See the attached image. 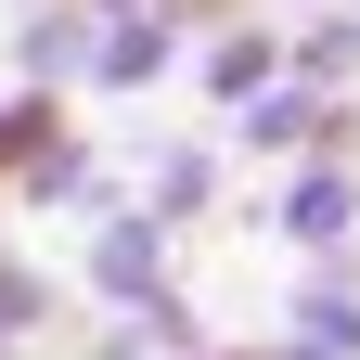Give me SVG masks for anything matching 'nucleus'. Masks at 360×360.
<instances>
[{
    "label": "nucleus",
    "instance_id": "nucleus-8",
    "mask_svg": "<svg viewBox=\"0 0 360 360\" xmlns=\"http://www.w3.org/2000/svg\"><path fill=\"white\" fill-rule=\"evenodd\" d=\"M90 13H129V0H90Z\"/></svg>",
    "mask_w": 360,
    "mask_h": 360
},
{
    "label": "nucleus",
    "instance_id": "nucleus-2",
    "mask_svg": "<svg viewBox=\"0 0 360 360\" xmlns=\"http://www.w3.org/2000/svg\"><path fill=\"white\" fill-rule=\"evenodd\" d=\"M283 232H296V245H335V232H347V180H335V167H309L296 193H283Z\"/></svg>",
    "mask_w": 360,
    "mask_h": 360
},
{
    "label": "nucleus",
    "instance_id": "nucleus-5",
    "mask_svg": "<svg viewBox=\"0 0 360 360\" xmlns=\"http://www.w3.org/2000/svg\"><path fill=\"white\" fill-rule=\"evenodd\" d=\"M206 206V155H167V180H155V219H193Z\"/></svg>",
    "mask_w": 360,
    "mask_h": 360
},
{
    "label": "nucleus",
    "instance_id": "nucleus-1",
    "mask_svg": "<svg viewBox=\"0 0 360 360\" xmlns=\"http://www.w3.org/2000/svg\"><path fill=\"white\" fill-rule=\"evenodd\" d=\"M155 65H167V0H129V13L103 26V52H90V77L129 90V77H155Z\"/></svg>",
    "mask_w": 360,
    "mask_h": 360
},
{
    "label": "nucleus",
    "instance_id": "nucleus-4",
    "mask_svg": "<svg viewBox=\"0 0 360 360\" xmlns=\"http://www.w3.org/2000/svg\"><path fill=\"white\" fill-rule=\"evenodd\" d=\"M206 90H219V103H245V90H270V39H257V26H245V39H219Z\"/></svg>",
    "mask_w": 360,
    "mask_h": 360
},
{
    "label": "nucleus",
    "instance_id": "nucleus-7",
    "mask_svg": "<svg viewBox=\"0 0 360 360\" xmlns=\"http://www.w3.org/2000/svg\"><path fill=\"white\" fill-rule=\"evenodd\" d=\"M283 360H335V347H283Z\"/></svg>",
    "mask_w": 360,
    "mask_h": 360
},
{
    "label": "nucleus",
    "instance_id": "nucleus-6",
    "mask_svg": "<svg viewBox=\"0 0 360 360\" xmlns=\"http://www.w3.org/2000/svg\"><path fill=\"white\" fill-rule=\"evenodd\" d=\"M296 322H309V347H335V360L360 347V309H347V296H309V309H296Z\"/></svg>",
    "mask_w": 360,
    "mask_h": 360
},
{
    "label": "nucleus",
    "instance_id": "nucleus-3",
    "mask_svg": "<svg viewBox=\"0 0 360 360\" xmlns=\"http://www.w3.org/2000/svg\"><path fill=\"white\" fill-rule=\"evenodd\" d=\"M155 232H167V219H129V232L103 245V283L116 296H155Z\"/></svg>",
    "mask_w": 360,
    "mask_h": 360
}]
</instances>
